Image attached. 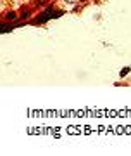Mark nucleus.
I'll use <instances>...</instances> for the list:
<instances>
[{
	"mask_svg": "<svg viewBox=\"0 0 131 156\" xmlns=\"http://www.w3.org/2000/svg\"><path fill=\"white\" fill-rule=\"evenodd\" d=\"M16 19H21L16 11H9V12L4 14V21H16Z\"/></svg>",
	"mask_w": 131,
	"mask_h": 156,
	"instance_id": "obj_2",
	"label": "nucleus"
},
{
	"mask_svg": "<svg viewBox=\"0 0 131 156\" xmlns=\"http://www.w3.org/2000/svg\"><path fill=\"white\" fill-rule=\"evenodd\" d=\"M64 14H66V11H59V9H55L54 4H49V5H47V9H45L43 12H40L38 16L33 17L31 21H29V24H33V26H42V24H47L50 19L62 17Z\"/></svg>",
	"mask_w": 131,
	"mask_h": 156,
	"instance_id": "obj_1",
	"label": "nucleus"
},
{
	"mask_svg": "<svg viewBox=\"0 0 131 156\" xmlns=\"http://www.w3.org/2000/svg\"><path fill=\"white\" fill-rule=\"evenodd\" d=\"M21 21H24V19H29L31 17V11H28V9H22V12H21Z\"/></svg>",
	"mask_w": 131,
	"mask_h": 156,
	"instance_id": "obj_3",
	"label": "nucleus"
},
{
	"mask_svg": "<svg viewBox=\"0 0 131 156\" xmlns=\"http://www.w3.org/2000/svg\"><path fill=\"white\" fill-rule=\"evenodd\" d=\"M129 73H131V68H129V66H126V68H123V69L119 71V76H121V78H124L126 75H129Z\"/></svg>",
	"mask_w": 131,
	"mask_h": 156,
	"instance_id": "obj_4",
	"label": "nucleus"
},
{
	"mask_svg": "<svg viewBox=\"0 0 131 156\" xmlns=\"http://www.w3.org/2000/svg\"><path fill=\"white\" fill-rule=\"evenodd\" d=\"M47 0H35V7H40V5H43Z\"/></svg>",
	"mask_w": 131,
	"mask_h": 156,
	"instance_id": "obj_5",
	"label": "nucleus"
}]
</instances>
